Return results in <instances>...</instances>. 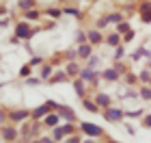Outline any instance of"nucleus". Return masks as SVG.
Returning <instances> with one entry per match:
<instances>
[{
    "instance_id": "1",
    "label": "nucleus",
    "mask_w": 151,
    "mask_h": 143,
    "mask_svg": "<svg viewBox=\"0 0 151 143\" xmlns=\"http://www.w3.org/2000/svg\"><path fill=\"white\" fill-rule=\"evenodd\" d=\"M123 115H125L123 108H106V111H104V117L108 121H116V119H121Z\"/></svg>"
},
{
    "instance_id": "2",
    "label": "nucleus",
    "mask_w": 151,
    "mask_h": 143,
    "mask_svg": "<svg viewBox=\"0 0 151 143\" xmlns=\"http://www.w3.org/2000/svg\"><path fill=\"white\" fill-rule=\"evenodd\" d=\"M82 130H84V134H88V137H101V128L95 126V124H82Z\"/></svg>"
},
{
    "instance_id": "3",
    "label": "nucleus",
    "mask_w": 151,
    "mask_h": 143,
    "mask_svg": "<svg viewBox=\"0 0 151 143\" xmlns=\"http://www.w3.org/2000/svg\"><path fill=\"white\" fill-rule=\"evenodd\" d=\"M140 20H142V24L151 22V2H142L140 4Z\"/></svg>"
},
{
    "instance_id": "4",
    "label": "nucleus",
    "mask_w": 151,
    "mask_h": 143,
    "mask_svg": "<svg viewBox=\"0 0 151 143\" xmlns=\"http://www.w3.org/2000/svg\"><path fill=\"white\" fill-rule=\"evenodd\" d=\"M86 39H88V44H91V46H97V44H101V35H99V30H88Z\"/></svg>"
},
{
    "instance_id": "5",
    "label": "nucleus",
    "mask_w": 151,
    "mask_h": 143,
    "mask_svg": "<svg viewBox=\"0 0 151 143\" xmlns=\"http://www.w3.org/2000/svg\"><path fill=\"white\" fill-rule=\"evenodd\" d=\"M15 33H17V37H22V39H26V37H30V28L26 26L24 22L22 24H17V28H15Z\"/></svg>"
},
{
    "instance_id": "6",
    "label": "nucleus",
    "mask_w": 151,
    "mask_h": 143,
    "mask_svg": "<svg viewBox=\"0 0 151 143\" xmlns=\"http://www.w3.org/2000/svg\"><path fill=\"white\" fill-rule=\"evenodd\" d=\"M80 78L84 80V83H91V80H95V72L91 70V67H86V70L80 72Z\"/></svg>"
},
{
    "instance_id": "7",
    "label": "nucleus",
    "mask_w": 151,
    "mask_h": 143,
    "mask_svg": "<svg viewBox=\"0 0 151 143\" xmlns=\"http://www.w3.org/2000/svg\"><path fill=\"white\" fill-rule=\"evenodd\" d=\"M91 52H93V50H91V44H82V46L78 48V54H80L82 59H88V57H91Z\"/></svg>"
},
{
    "instance_id": "8",
    "label": "nucleus",
    "mask_w": 151,
    "mask_h": 143,
    "mask_svg": "<svg viewBox=\"0 0 151 143\" xmlns=\"http://www.w3.org/2000/svg\"><path fill=\"white\" fill-rule=\"evenodd\" d=\"M101 78H106V80H110V83H114V80H119V72H116V70H106L104 74H101Z\"/></svg>"
},
{
    "instance_id": "9",
    "label": "nucleus",
    "mask_w": 151,
    "mask_h": 143,
    "mask_svg": "<svg viewBox=\"0 0 151 143\" xmlns=\"http://www.w3.org/2000/svg\"><path fill=\"white\" fill-rule=\"evenodd\" d=\"M58 113L63 115L65 119H69V124H71V121L76 119V115H73V111H67V106H58Z\"/></svg>"
},
{
    "instance_id": "10",
    "label": "nucleus",
    "mask_w": 151,
    "mask_h": 143,
    "mask_svg": "<svg viewBox=\"0 0 151 143\" xmlns=\"http://www.w3.org/2000/svg\"><path fill=\"white\" fill-rule=\"evenodd\" d=\"M95 104H97L99 108H101V106H108V104H110V98H108L106 93H99V95H97V102H95Z\"/></svg>"
},
{
    "instance_id": "11",
    "label": "nucleus",
    "mask_w": 151,
    "mask_h": 143,
    "mask_svg": "<svg viewBox=\"0 0 151 143\" xmlns=\"http://www.w3.org/2000/svg\"><path fill=\"white\" fill-rule=\"evenodd\" d=\"M2 137L9 139V141H13V139L17 137V130H15V128H4V130H2Z\"/></svg>"
},
{
    "instance_id": "12",
    "label": "nucleus",
    "mask_w": 151,
    "mask_h": 143,
    "mask_svg": "<svg viewBox=\"0 0 151 143\" xmlns=\"http://www.w3.org/2000/svg\"><path fill=\"white\" fill-rule=\"evenodd\" d=\"M147 57H151V54L145 50V48H138V50L134 52V57H132V59H134V61H140V59H147Z\"/></svg>"
},
{
    "instance_id": "13",
    "label": "nucleus",
    "mask_w": 151,
    "mask_h": 143,
    "mask_svg": "<svg viewBox=\"0 0 151 143\" xmlns=\"http://www.w3.org/2000/svg\"><path fill=\"white\" fill-rule=\"evenodd\" d=\"M19 9H24V11H32V7H35V0H19Z\"/></svg>"
},
{
    "instance_id": "14",
    "label": "nucleus",
    "mask_w": 151,
    "mask_h": 143,
    "mask_svg": "<svg viewBox=\"0 0 151 143\" xmlns=\"http://www.w3.org/2000/svg\"><path fill=\"white\" fill-rule=\"evenodd\" d=\"M106 41H108V46H114V48H116V46L121 44V35H119V33H114V35H110Z\"/></svg>"
},
{
    "instance_id": "15",
    "label": "nucleus",
    "mask_w": 151,
    "mask_h": 143,
    "mask_svg": "<svg viewBox=\"0 0 151 143\" xmlns=\"http://www.w3.org/2000/svg\"><path fill=\"white\" fill-rule=\"evenodd\" d=\"M106 22L110 24V22H123V15L121 13H110V15H106Z\"/></svg>"
},
{
    "instance_id": "16",
    "label": "nucleus",
    "mask_w": 151,
    "mask_h": 143,
    "mask_svg": "<svg viewBox=\"0 0 151 143\" xmlns=\"http://www.w3.org/2000/svg\"><path fill=\"white\" fill-rule=\"evenodd\" d=\"M84 108H86V111H91V113H97L99 111V106L95 104V102H88V100H84Z\"/></svg>"
},
{
    "instance_id": "17",
    "label": "nucleus",
    "mask_w": 151,
    "mask_h": 143,
    "mask_svg": "<svg viewBox=\"0 0 151 143\" xmlns=\"http://www.w3.org/2000/svg\"><path fill=\"white\" fill-rule=\"evenodd\" d=\"M45 124L54 128V126H56V124H58V115H56V113H54V115H47V119H45Z\"/></svg>"
},
{
    "instance_id": "18",
    "label": "nucleus",
    "mask_w": 151,
    "mask_h": 143,
    "mask_svg": "<svg viewBox=\"0 0 151 143\" xmlns=\"http://www.w3.org/2000/svg\"><path fill=\"white\" fill-rule=\"evenodd\" d=\"M47 111H50V104H43V106H39L37 111H35V117H41V115H45Z\"/></svg>"
},
{
    "instance_id": "19",
    "label": "nucleus",
    "mask_w": 151,
    "mask_h": 143,
    "mask_svg": "<svg viewBox=\"0 0 151 143\" xmlns=\"http://www.w3.org/2000/svg\"><path fill=\"white\" fill-rule=\"evenodd\" d=\"M123 57H125V48H123V46H116V52H114V59H116V61H121Z\"/></svg>"
},
{
    "instance_id": "20",
    "label": "nucleus",
    "mask_w": 151,
    "mask_h": 143,
    "mask_svg": "<svg viewBox=\"0 0 151 143\" xmlns=\"http://www.w3.org/2000/svg\"><path fill=\"white\" fill-rule=\"evenodd\" d=\"M116 33H129V24H127V22H119V26H116Z\"/></svg>"
},
{
    "instance_id": "21",
    "label": "nucleus",
    "mask_w": 151,
    "mask_h": 143,
    "mask_svg": "<svg viewBox=\"0 0 151 143\" xmlns=\"http://www.w3.org/2000/svg\"><path fill=\"white\" fill-rule=\"evenodd\" d=\"M140 98L151 100V87H142V89H140Z\"/></svg>"
},
{
    "instance_id": "22",
    "label": "nucleus",
    "mask_w": 151,
    "mask_h": 143,
    "mask_svg": "<svg viewBox=\"0 0 151 143\" xmlns=\"http://www.w3.org/2000/svg\"><path fill=\"white\" fill-rule=\"evenodd\" d=\"M11 117H13V119H26V117H28V113H26V111H15Z\"/></svg>"
},
{
    "instance_id": "23",
    "label": "nucleus",
    "mask_w": 151,
    "mask_h": 143,
    "mask_svg": "<svg viewBox=\"0 0 151 143\" xmlns=\"http://www.w3.org/2000/svg\"><path fill=\"white\" fill-rule=\"evenodd\" d=\"M140 78L145 80V83H151V72H149V70H145V72L140 74Z\"/></svg>"
},
{
    "instance_id": "24",
    "label": "nucleus",
    "mask_w": 151,
    "mask_h": 143,
    "mask_svg": "<svg viewBox=\"0 0 151 143\" xmlns=\"http://www.w3.org/2000/svg\"><path fill=\"white\" fill-rule=\"evenodd\" d=\"M76 89H78L80 95H84V83H82V80H78V83H76Z\"/></svg>"
},
{
    "instance_id": "25",
    "label": "nucleus",
    "mask_w": 151,
    "mask_h": 143,
    "mask_svg": "<svg viewBox=\"0 0 151 143\" xmlns=\"http://www.w3.org/2000/svg\"><path fill=\"white\" fill-rule=\"evenodd\" d=\"M67 74H69V76H76V74H78V67H76V65L71 63L69 67H67Z\"/></svg>"
},
{
    "instance_id": "26",
    "label": "nucleus",
    "mask_w": 151,
    "mask_h": 143,
    "mask_svg": "<svg viewBox=\"0 0 151 143\" xmlns=\"http://www.w3.org/2000/svg\"><path fill=\"white\" fill-rule=\"evenodd\" d=\"M26 17H28V20H37L39 13H37V11H28V13H26Z\"/></svg>"
},
{
    "instance_id": "27",
    "label": "nucleus",
    "mask_w": 151,
    "mask_h": 143,
    "mask_svg": "<svg viewBox=\"0 0 151 143\" xmlns=\"http://www.w3.org/2000/svg\"><path fill=\"white\" fill-rule=\"evenodd\" d=\"M69 132H73V126H71V124H67V126L63 128V134H69Z\"/></svg>"
},
{
    "instance_id": "28",
    "label": "nucleus",
    "mask_w": 151,
    "mask_h": 143,
    "mask_svg": "<svg viewBox=\"0 0 151 143\" xmlns=\"http://www.w3.org/2000/svg\"><path fill=\"white\" fill-rule=\"evenodd\" d=\"M28 74H30V67H28V65H26V67H22V74H19V76H24V78H26Z\"/></svg>"
},
{
    "instance_id": "29",
    "label": "nucleus",
    "mask_w": 151,
    "mask_h": 143,
    "mask_svg": "<svg viewBox=\"0 0 151 143\" xmlns=\"http://www.w3.org/2000/svg\"><path fill=\"white\" fill-rule=\"evenodd\" d=\"M58 13H60L58 9H50V11H47V15H52V17H58Z\"/></svg>"
},
{
    "instance_id": "30",
    "label": "nucleus",
    "mask_w": 151,
    "mask_h": 143,
    "mask_svg": "<svg viewBox=\"0 0 151 143\" xmlns=\"http://www.w3.org/2000/svg\"><path fill=\"white\" fill-rule=\"evenodd\" d=\"M65 13H69V15H80L78 9H65Z\"/></svg>"
},
{
    "instance_id": "31",
    "label": "nucleus",
    "mask_w": 151,
    "mask_h": 143,
    "mask_svg": "<svg viewBox=\"0 0 151 143\" xmlns=\"http://www.w3.org/2000/svg\"><path fill=\"white\" fill-rule=\"evenodd\" d=\"M132 39H134V33H132V30L125 33V39H123V41H132Z\"/></svg>"
},
{
    "instance_id": "32",
    "label": "nucleus",
    "mask_w": 151,
    "mask_h": 143,
    "mask_svg": "<svg viewBox=\"0 0 151 143\" xmlns=\"http://www.w3.org/2000/svg\"><path fill=\"white\" fill-rule=\"evenodd\" d=\"M142 126H145V128H151V115H149V117H145V121H142Z\"/></svg>"
},
{
    "instance_id": "33",
    "label": "nucleus",
    "mask_w": 151,
    "mask_h": 143,
    "mask_svg": "<svg viewBox=\"0 0 151 143\" xmlns=\"http://www.w3.org/2000/svg\"><path fill=\"white\" fill-rule=\"evenodd\" d=\"M78 41H80V44L86 41V35H84V33H78Z\"/></svg>"
},
{
    "instance_id": "34",
    "label": "nucleus",
    "mask_w": 151,
    "mask_h": 143,
    "mask_svg": "<svg viewBox=\"0 0 151 143\" xmlns=\"http://www.w3.org/2000/svg\"><path fill=\"white\" fill-rule=\"evenodd\" d=\"M106 24H108V22H106V17H101V20H99V22H97V28H104V26H106Z\"/></svg>"
},
{
    "instance_id": "35",
    "label": "nucleus",
    "mask_w": 151,
    "mask_h": 143,
    "mask_svg": "<svg viewBox=\"0 0 151 143\" xmlns=\"http://www.w3.org/2000/svg\"><path fill=\"white\" fill-rule=\"evenodd\" d=\"M50 74H52L50 67H43V78H50Z\"/></svg>"
},
{
    "instance_id": "36",
    "label": "nucleus",
    "mask_w": 151,
    "mask_h": 143,
    "mask_svg": "<svg viewBox=\"0 0 151 143\" xmlns=\"http://www.w3.org/2000/svg\"><path fill=\"white\" fill-rule=\"evenodd\" d=\"M125 80H127V83H129V85H132V83H136V76H134V74H129V76H127Z\"/></svg>"
},
{
    "instance_id": "37",
    "label": "nucleus",
    "mask_w": 151,
    "mask_h": 143,
    "mask_svg": "<svg viewBox=\"0 0 151 143\" xmlns=\"http://www.w3.org/2000/svg\"><path fill=\"white\" fill-rule=\"evenodd\" d=\"M88 65H91V67H93V65H97V57H91V61H88Z\"/></svg>"
},
{
    "instance_id": "38",
    "label": "nucleus",
    "mask_w": 151,
    "mask_h": 143,
    "mask_svg": "<svg viewBox=\"0 0 151 143\" xmlns=\"http://www.w3.org/2000/svg\"><path fill=\"white\" fill-rule=\"evenodd\" d=\"M39 63H41V59H39V57H35V59L30 61V65H39Z\"/></svg>"
},
{
    "instance_id": "39",
    "label": "nucleus",
    "mask_w": 151,
    "mask_h": 143,
    "mask_svg": "<svg viewBox=\"0 0 151 143\" xmlns=\"http://www.w3.org/2000/svg\"><path fill=\"white\" fill-rule=\"evenodd\" d=\"M67 143H80V139L78 137H71V139H67Z\"/></svg>"
},
{
    "instance_id": "40",
    "label": "nucleus",
    "mask_w": 151,
    "mask_h": 143,
    "mask_svg": "<svg viewBox=\"0 0 151 143\" xmlns=\"http://www.w3.org/2000/svg\"><path fill=\"white\" fill-rule=\"evenodd\" d=\"M82 143H95V141L93 139H86V141H82Z\"/></svg>"
},
{
    "instance_id": "41",
    "label": "nucleus",
    "mask_w": 151,
    "mask_h": 143,
    "mask_svg": "<svg viewBox=\"0 0 151 143\" xmlns=\"http://www.w3.org/2000/svg\"><path fill=\"white\" fill-rule=\"evenodd\" d=\"M2 119H4V115H2V111H0V121H2Z\"/></svg>"
},
{
    "instance_id": "42",
    "label": "nucleus",
    "mask_w": 151,
    "mask_h": 143,
    "mask_svg": "<svg viewBox=\"0 0 151 143\" xmlns=\"http://www.w3.org/2000/svg\"><path fill=\"white\" fill-rule=\"evenodd\" d=\"M35 143H43V141H35Z\"/></svg>"
},
{
    "instance_id": "43",
    "label": "nucleus",
    "mask_w": 151,
    "mask_h": 143,
    "mask_svg": "<svg viewBox=\"0 0 151 143\" xmlns=\"http://www.w3.org/2000/svg\"><path fill=\"white\" fill-rule=\"evenodd\" d=\"M149 67H151V61H149Z\"/></svg>"
},
{
    "instance_id": "44",
    "label": "nucleus",
    "mask_w": 151,
    "mask_h": 143,
    "mask_svg": "<svg viewBox=\"0 0 151 143\" xmlns=\"http://www.w3.org/2000/svg\"><path fill=\"white\" fill-rule=\"evenodd\" d=\"M110 143H116V141H110Z\"/></svg>"
}]
</instances>
